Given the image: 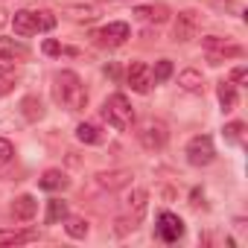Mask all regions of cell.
Listing matches in <instances>:
<instances>
[{
	"label": "cell",
	"instance_id": "1",
	"mask_svg": "<svg viewBox=\"0 0 248 248\" xmlns=\"http://www.w3.org/2000/svg\"><path fill=\"white\" fill-rule=\"evenodd\" d=\"M53 96L67 111H85V105H88V91L73 70H59L53 76Z\"/></svg>",
	"mask_w": 248,
	"mask_h": 248
},
{
	"label": "cell",
	"instance_id": "2",
	"mask_svg": "<svg viewBox=\"0 0 248 248\" xmlns=\"http://www.w3.org/2000/svg\"><path fill=\"white\" fill-rule=\"evenodd\" d=\"M102 117L108 126H114L117 132H126L135 126V105L129 102L126 93H111L105 102H102Z\"/></svg>",
	"mask_w": 248,
	"mask_h": 248
},
{
	"label": "cell",
	"instance_id": "3",
	"mask_svg": "<svg viewBox=\"0 0 248 248\" xmlns=\"http://www.w3.org/2000/svg\"><path fill=\"white\" fill-rule=\"evenodd\" d=\"M138 140L143 149L149 152H161L167 143H170V129H167V123L158 120V117H149L140 123V129H138Z\"/></svg>",
	"mask_w": 248,
	"mask_h": 248
},
{
	"label": "cell",
	"instance_id": "4",
	"mask_svg": "<svg viewBox=\"0 0 248 248\" xmlns=\"http://www.w3.org/2000/svg\"><path fill=\"white\" fill-rule=\"evenodd\" d=\"M199 30H202V15L196 9H184V12H178V18L172 24V41L187 44L199 35Z\"/></svg>",
	"mask_w": 248,
	"mask_h": 248
},
{
	"label": "cell",
	"instance_id": "5",
	"mask_svg": "<svg viewBox=\"0 0 248 248\" xmlns=\"http://www.w3.org/2000/svg\"><path fill=\"white\" fill-rule=\"evenodd\" d=\"M129 35H132V30H129L126 21H111V24H105L102 30H96L91 38H93L99 47H120V44L129 41Z\"/></svg>",
	"mask_w": 248,
	"mask_h": 248
},
{
	"label": "cell",
	"instance_id": "6",
	"mask_svg": "<svg viewBox=\"0 0 248 248\" xmlns=\"http://www.w3.org/2000/svg\"><path fill=\"white\" fill-rule=\"evenodd\" d=\"M202 44H204V50H207L210 64H222L225 59L242 56V47H239V44H228V41L219 38V35H207V38H202Z\"/></svg>",
	"mask_w": 248,
	"mask_h": 248
},
{
	"label": "cell",
	"instance_id": "7",
	"mask_svg": "<svg viewBox=\"0 0 248 248\" xmlns=\"http://www.w3.org/2000/svg\"><path fill=\"white\" fill-rule=\"evenodd\" d=\"M213 158H216V149L207 135H199L187 143V161L193 167H207V164H213Z\"/></svg>",
	"mask_w": 248,
	"mask_h": 248
},
{
	"label": "cell",
	"instance_id": "8",
	"mask_svg": "<svg viewBox=\"0 0 248 248\" xmlns=\"http://www.w3.org/2000/svg\"><path fill=\"white\" fill-rule=\"evenodd\" d=\"M155 233H158L164 242H178V239L184 236V222H181V216H178V213H170V210H164V213L158 216Z\"/></svg>",
	"mask_w": 248,
	"mask_h": 248
},
{
	"label": "cell",
	"instance_id": "9",
	"mask_svg": "<svg viewBox=\"0 0 248 248\" xmlns=\"http://www.w3.org/2000/svg\"><path fill=\"white\" fill-rule=\"evenodd\" d=\"M93 181H96V187L114 193V190H123L132 184V170H105V172H96Z\"/></svg>",
	"mask_w": 248,
	"mask_h": 248
},
{
	"label": "cell",
	"instance_id": "10",
	"mask_svg": "<svg viewBox=\"0 0 248 248\" xmlns=\"http://www.w3.org/2000/svg\"><path fill=\"white\" fill-rule=\"evenodd\" d=\"M126 79H129V85H132L135 93H149V88H152V70H149V64H143V62H135V64L129 67Z\"/></svg>",
	"mask_w": 248,
	"mask_h": 248
},
{
	"label": "cell",
	"instance_id": "11",
	"mask_svg": "<svg viewBox=\"0 0 248 248\" xmlns=\"http://www.w3.org/2000/svg\"><path fill=\"white\" fill-rule=\"evenodd\" d=\"M12 30H15V35H21V38L41 32V30H38V15H35L32 9H21V12H15V15H12Z\"/></svg>",
	"mask_w": 248,
	"mask_h": 248
},
{
	"label": "cell",
	"instance_id": "12",
	"mask_svg": "<svg viewBox=\"0 0 248 248\" xmlns=\"http://www.w3.org/2000/svg\"><path fill=\"white\" fill-rule=\"evenodd\" d=\"M62 12H64L70 21H76V24H91V21L99 18V9H96L93 3H64Z\"/></svg>",
	"mask_w": 248,
	"mask_h": 248
},
{
	"label": "cell",
	"instance_id": "13",
	"mask_svg": "<svg viewBox=\"0 0 248 248\" xmlns=\"http://www.w3.org/2000/svg\"><path fill=\"white\" fill-rule=\"evenodd\" d=\"M146 202H149V193L146 190H132L129 196H126V210H129V219H135V222H140L143 219V213H146Z\"/></svg>",
	"mask_w": 248,
	"mask_h": 248
},
{
	"label": "cell",
	"instance_id": "14",
	"mask_svg": "<svg viewBox=\"0 0 248 248\" xmlns=\"http://www.w3.org/2000/svg\"><path fill=\"white\" fill-rule=\"evenodd\" d=\"M35 213H38V202H35L30 193H24V196L15 199V204H12V216H15L18 222H30Z\"/></svg>",
	"mask_w": 248,
	"mask_h": 248
},
{
	"label": "cell",
	"instance_id": "15",
	"mask_svg": "<svg viewBox=\"0 0 248 248\" xmlns=\"http://www.w3.org/2000/svg\"><path fill=\"white\" fill-rule=\"evenodd\" d=\"M135 15H138V18H143V21H149V24H164V21H170V9H167L164 3L138 6V9H135Z\"/></svg>",
	"mask_w": 248,
	"mask_h": 248
},
{
	"label": "cell",
	"instance_id": "16",
	"mask_svg": "<svg viewBox=\"0 0 248 248\" xmlns=\"http://www.w3.org/2000/svg\"><path fill=\"white\" fill-rule=\"evenodd\" d=\"M41 190H50V193H56V190H67V184H70V178L62 172V170H47L44 175H41Z\"/></svg>",
	"mask_w": 248,
	"mask_h": 248
},
{
	"label": "cell",
	"instance_id": "17",
	"mask_svg": "<svg viewBox=\"0 0 248 248\" xmlns=\"http://www.w3.org/2000/svg\"><path fill=\"white\" fill-rule=\"evenodd\" d=\"M178 85H181L187 93H202V88H204V79H202V73H199V70L187 67V70H181V73H178Z\"/></svg>",
	"mask_w": 248,
	"mask_h": 248
},
{
	"label": "cell",
	"instance_id": "18",
	"mask_svg": "<svg viewBox=\"0 0 248 248\" xmlns=\"http://www.w3.org/2000/svg\"><path fill=\"white\" fill-rule=\"evenodd\" d=\"M216 96H219L222 111H233V108H236V102H239V96H236V85H233V82H219Z\"/></svg>",
	"mask_w": 248,
	"mask_h": 248
},
{
	"label": "cell",
	"instance_id": "19",
	"mask_svg": "<svg viewBox=\"0 0 248 248\" xmlns=\"http://www.w3.org/2000/svg\"><path fill=\"white\" fill-rule=\"evenodd\" d=\"M21 114H24L30 123H38V120L44 117V102H41L35 93H30V96L21 99Z\"/></svg>",
	"mask_w": 248,
	"mask_h": 248
},
{
	"label": "cell",
	"instance_id": "20",
	"mask_svg": "<svg viewBox=\"0 0 248 248\" xmlns=\"http://www.w3.org/2000/svg\"><path fill=\"white\" fill-rule=\"evenodd\" d=\"M76 138L82 143H88V146H99L105 140V135L93 126V123H79V126H76Z\"/></svg>",
	"mask_w": 248,
	"mask_h": 248
},
{
	"label": "cell",
	"instance_id": "21",
	"mask_svg": "<svg viewBox=\"0 0 248 248\" xmlns=\"http://www.w3.org/2000/svg\"><path fill=\"white\" fill-rule=\"evenodd\" d=\"M0 56H6V59H27L30 50H27V44H21L15 38H0Z\"/></svg>",
	"mask_w": 248,
	"mask_h": 248
},
{
	"label": "cell",
	"instance_id": "22",
	"mask_svg": "<svg viewBox=\"0 0 248 248\" xmlns=\"http://www.w3.org/2000/svg\"><path fill=\"white\" fill-rule=\"evenodd\" d=\"M38 239L35 231H0V245H24Z\"/></svg>",
	"mask_w": 248,
	"mask_h": 248
},
{
	"label": "cell",
	"instance_id": "23",
	"mask_svg": "<svg viewBox=\"0 0 248 248\" xmlns=\"http://www.w3.org/2000/svg\"><path fill=\"white\" fill-rule=\"evenodd\" d=\"M67 216H70V210H67V202H62V199H50V202H47V225L64 222Z\"/></svg>",
	"mask_w": 248,
	"mask_h": 248
},
{
	"label": "cell",
	"instance_id": "24",
	"mask_svg": "<svg viewBox=\"0 0 248 248\" xmlns=\"http://www.w3.org/2000/svg\"><path fill=\"white\" fill-rule=\"evenodd\" d=\"M67 225H64V231H67V236H73V239H85L88 236V222L85 219H64Z\"/></svg>",
	"mask_w": 248,
	"mask_h": 248
},
{
	"label": "cell",
	"instance_id": "25",
	"mask_svg": "<svg viewBox=\"0 0 248 248\" xmlns=\"http://www.w3.org/2000/svg\"><path fill=\"white\" fill-rule=\"evenodd\" d=\"M15 79H18V64H15V59L0 56V82H15Z\"/></svg>",
	"mask_w": 248,
	"mask_h": 248
},
{
	"label": "cell",
	"instance_id": "26",
	"mask_svg": "<svg viewBox=\"0 0 248 248\" xmlns=\"http://www.w3.org/2000/svg\"><path fill=\"white\" fill-rule=\"evenodd\" d=\"M152 70V82H167L170 76H172V62L170 59H161V62H155V67H149Z\"/></svg>",
	"mask_w": 248,
	"mask_h": 248
},
{
	"label": "cell",
	"instance_id": "27",
	"mask_svg": "<svg viewBox=\"0 0 248 248\" xmlns=\"http://www.w3.org/2000/svg\"><path fill=\"white\" fill-rule=\"evenodd\" d=\"M242 132H245V123H239V120H233V123L225 126V138L231 143H242Z\"/></svg>",
	"mask_w": 248,
	"mask_h": 248
},
{
	"label": "cell",
	"instance_id": "28",
	"mask_svg": "<svg viewBox=\"0 0 248 248\" xmlns=\"http://www.w3.org/2000/svg\"><path fill=\"white\" fill-rule=\"evenodd\" d=\"M35 15H38V30H41V32H50V30H56V15H53L50 9H38Z\"/></svg>",
	"mask_w": 248,
	"mask_h": 248
},
{
	"label": "cell",
	"instance_id": "29",
	"mask_svg": "<svg viewBox=\"0 0 248 248\" xmlns=\"http://www.w3.org/2000/svg\"><path fill=\"white\" fill-rule=\"evenodd\" d=\"M12 155H15V146L6 140V138H0V164H6V161H12Z\"/></svg>",
	"mask_w": 248,
	"mask_h": 248
},
{
	"label": "cell",
	"instance_id": "30",
	"mask_svg": "<svg viewBox=\"0 0 248 248\" xmlns=\"http://www.w3.org/2000/svg\"><path fill=\"white\" fill-rule=\"evenodd\" d=\"M245 79H248V70H245V64H239V67H233V70H231V82H233V85H242Z\"/></svg>",
	"mask_w": 248,
	"mask_h": 248
},
{
	"label": "cell",
	"instance_id": "31",
	"mask_svg": "<svg viewBox=\"0 0 248 248\" xmlns=\"http://www.w3.org/2000/svg\"><path fill=\"white\" fill-rule=\"evenodd\" d=\"M44 53H47V56H59V53H64V47L50 38V41H44Z\"/></svg>",
	"mask_w": 248,
	"mask_h": 248
},
{
	"label": "cell",
	"instance_id": "32",
	"mask_svg": "<svg viewBox=\"0 0 248 248\" xmlns=\"http://www.w3.org/2000/svg\"><path fill=\"white\" fill-rule=\"evenodd\" d=\"M213 6H219V9H228V12H239V6L233 3V0H210Z\"/></svg>",
	"mask_w": 248,
	"mask_h": 248
}]
</instances>
